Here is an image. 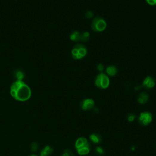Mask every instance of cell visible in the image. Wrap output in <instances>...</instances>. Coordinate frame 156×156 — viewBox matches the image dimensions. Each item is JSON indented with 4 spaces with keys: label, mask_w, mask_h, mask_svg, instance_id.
Here are the masks:
<instances>
[{
    "label": "cell",
    "mask_w": 156,
    "mask_h": 156,
    "mask_svg": "<svg viewBox=\"0 0 156 156\" xmlns=\"http://www.w3.org/2000/svg\"><path fill=\"white\" fill-rule=\"evenodd\" d=\"M10 94L14 99L24 102L31 98L32 91L29 86L23 81H15L10 85Z\"/></svg>",
    "instance_id": "cell-1"
},
{
    "label": "cell",
    "mask_w": 156,
    "mask_h": 156,
    "mask_svg": "<svg viewBox=\"0 0 156 156\" xmlns=\"http://www.w3.org/2000/svg\"><path fill=\"white\" fill-rule=\"evenodd\" d=\"M75 148L78 154L81 155H87L90 153L91 149L90 143L86 138L80 137L76 141Z\"/></svg>",
    "instance_id": "cell-2"
},
{
    "label": "cell",
    "mask_w": 156,
    "mask_h": 156,
    "mask_svg": "<svg viewBox=\"0 0 156 156\" xmlns=\"http://www.w3.org/2000/svg\"><path fill=\"white\" fill-rule=\"evenodd\" d=\"M87 48L82 43L75 45L71 49V57L74 60H81L85 57L87 54Z\"/></svg>",
    "instance_id": "cell-3"
},
{
    "label": "cell",
    "mask_w": 156,
    "mask_h": 156,
    "mask_svg": "<svg viewBox=\"0 0 156 156\" xmlns=\"http://www.w3.org/2000/svg\"><path fill=\"white\" fill-rule=\"evenodd\" d=\"M110 83V77L104 73H99L95 79V85L101 89L107 88Z\"/></svg>",
    "instance_id": "cell-4"
},
{
    "label": "cell",
    "mask_w": 156,
    "mask_h": 156,
    "mask_svg": "<svg viewBox=\"0 0 156 156\" xmlns=\"http://www.w3.org/2000/svg\"><path fill=\"white\" fill-rule=\"evenodd\" d=\"M107 26V24L105 19L101 17H95L91 23L92 29L96 32H101L105 31Z\"/></svg>",
    "instance_id": "cell-5"
},
{
    "label": "cell",
    "mask_w": 156,
    "mask_h": 156,
    "mask_svg": "<svg viewBox=\"0 0 156 156\" xmlns=\"http://www.w3.org/2000/svg\"><path fill=\"white\" fill-rule=\"evenodd\" d=\"M138 120L141 125L144 126H148L152 121V115L149 112H143L139 115Z\"/></svg>",
    "instance_id": "cell-6"
},
{
    "label": "cell",
    "mask_w": 156,
    "mask_h": 156,
    "mask_svg": "<svg viewBox=\"0 0 156 156\" xmlns=\"http://www.w3.org/2000/svg\"><path fill=\"white\" fill-rule=\"evenodd\" d=\"M95 102L93 99L86 98L83 99L81 102V107L84 110H90L95 107Z\"/></svg>",
    "instance_id": "cell-7"
},
{
    "label": "cell",
    "mask_w": 156,
    "mask_h": 156,
    "mask_svg": "<svg viewBox=\"0 0 156 156\" xmlns=\"http://www.w3.org/2000/svg\"><path fill=\"white\" fill-rule=\"evenodd\" d=\"M155 81L154 78L151 76H146L142 82V87L148 90L154 88L155 87Z\"/></svg>",
    "instance_id": "cell-8"
},
{
    "label": "cell",
    "mask_w": 156,
    "mask_h": 156,
    "mask_svg": "<svg viewBox=\"0 0 156 156\" xmlns=\"http://www.w3.org/2000/svg\"><path fill=\"white\" fill-rule=\"evenodd\" d=\"M118 68L115 65H109L106 68V74L110 77H113L116 76L118 73Z\"/></svg>",
    "instance_id": "cell-9"
},
{
    "label": "cell",
    "mask_w": 156,
    "mask_h": 156,
    "mask_svg": "<svg viewBox=\"0 0 156 156\" xmlns=\"http://www.w3.org/2000/svg\"><path fill=\"white\" fill-rule=\"evenodd\" d=\"M13 77L16 81H23L25 78V73L21 69H17L13 73Z\"/></svg>",
    "instance_id": "cell-10"
},
{
    "label": "cell",
    "mask_w": 156,
    "mask_h": 156,
    "mask_svg": "<svg viewBox=\"0 0 156 156\" xmlns=\"http://www.w3.org/2000/svg\"><path fill=\"white\" fill-rule=\"evenodd\" d=\"M148 99L149 96L148 93L145 92H142L139 94L137 101L140 104H146L148 102Z\"/></svg>",
    "instance_id": "cell-11"
},
{
    "label": "cell",
    "mask_w": 156,
    "mask_h": 156,
    "mask_svg": "<svg viewBox=\"0 0 156 156\" xmlns=\"http://www.w3.org/2000/svg\"><path fill=\"white\" fill-rule=\"evenodd\" d=\"M89 138H90V141L95 144H99L102 141L101 137L100 136V135L96 134V133H93V134H91Z\"/></svg>",
    "instance_id": "cell-12"
},
{
    "label": "cell",
    "mask_w": 156,
    "mask_h": 156,
    "mask_svg": "<svg viewBox=\"0 0 156 156\" xmlns=\"http://www.w3.org/2000/svg\"><path fill=\"white\" fill-rule=\"evenodd\" d=\"M80 35L81 32L77 31H74L71 33L70 35V39L74 42H78L80 41Z\"/></svg>",
    "instance_id": "cell-13"
},
{
    "label": "cell",
    "mask_w": 156,
    "mask_h": 156,
    "mask_svg": "<svg viewBox=\"0 0 156 156\" xmlns=\"http://www.w3.org/2000/svg\"><path fill=\"white\" fill-rule=\"evenodd\" d=\"M53 152V149L49 146H46L40 152V156H48Z\"/></svg>",
    "instance_id": "cell-14"
},
{
    "label": "cell",
    "mask_w": 156,
    "mask_h": 156,
    "mask_svg": "<svg viewBox=\"0 0 156 156\" xmlns=\"http://www.w3.org/2000/svg\"><path fill=\"white\" fill-rule=\"evenodd\" d=\"M90 34L89 32L85 31L83 32H81V35H80L81 42L83 43L87 42L90 40Z\"/></svg>",
    "instance_id": "cell-15"
},
{
    "label": "cell",
    "mask_w": 156,
    "mask_h": 156,
    "mask_svg": "<svg viewBox=\"0 0 156 156\" xmlns=\"http://www.w3.org/2000/svg\"><path fill=\"white\" fill-rule=\"evenodd\" d=\"M95 151L96 154L99 155H102L104 154H105V151L104 150V149L101 146H97L95 148Z\"/></svg>",
    "instance_id": "cell-16"
},
{
    "label": "cell",
    "mask_w": 156,
    "mask_h": 156,
    "mask_svg": "<svg viewBox=\"0 0 156 156\" xmlns=\"http://www.w3.org/2000/svg\"><path fill=\"white\" fill-rule=\"evenodd\" d=\"M85 16L86 18H87V19H92L93 17L94 14H93V13L92 11L88 10L85 12Z\"/></svg>",
    "instance_id": "cell-17"
},
{
    "label": "cell",
    "mask_w": 156,
    "mask_h": 156,
    "mask_svg": "<svg viewBox=\"0 0 156 156\" xmlns=\"http://www.w3.org/2000/svg\"><path fill=\"white\" fill-rule=\"evenodd\" d=\"M38 148V145L35 142L32 143L31 145V149L32 152H36Z\"/></svg>",
    "instance_id": "cell-18"
},
{
    "label": "cell",
    "mask_w": 156,
    "mask_h": 156,
    "mask_svg": "<svg viewBox=\"0 0 156 156\" xmlns=\"http://www.w3.org/2000/svg\"><path fill=\"white\" fill-rule=\"evenodd\" d=\"M127 119L128 121L132 122L135 119V115L134 114H132V113H130V114L128 115V116L127 117Z\"/></svg>",
    "instance_id": "cell-19"
},
{
    "label": "cell",
    "mask_w": 156,
    "mask_h": 156,
    "mask_svg": "<svg viewBox=\"0 0 156 156\" xmlns=\"http://www.w3.org/2000/svg\"><path fill=\"white\" fill-rule=\"evenodd\" d=\"M96 69H97V70L99 73H103V71H104V70L105 68H104V66L103 64L99 63L97 65V67H96Z\"/></svg>",
    "instance_id": "cell-20"
},
{
    "label": "cell",
    "mask_w": 156,
    "mask_h": 156,
    "mask_svg": "<svg viewBox=\"0 0 156 156\" xmlns=\"http://www.w3.org/2000/svg\"><path fill=\"white\" fill-rule=\"evenodd\" d=\"M62 156H74V155L70 150L67 149V150L64 151V152L62 154Z\"/></svg>",
    "instance_id": "cell-21"
},
{
    "label": "cell",
    "mask_w": 156,
    "mask_h": 156,
    "mask_svg": "<svg viewBox=\"0 0 156 156\" xmlns=\"http://www.w3.org/2000/svg\"><path fill=\"white\" fill-rule=\"evenodd\" d=\"M145 1L150 6H156V0H145Z\"/></svg>",
    "instance_id": "cell-22"
},
{
    "label": "cell",
    "mask_w": 156,
    "mask_h": 156,
    "mask_svg": "<svg viewBox=\"0 0 156 156\" xmlns=\"http://www.w3.org/2000/svg\"><path fill=\"white\" fill-rule=\"evenodd\" d=\"M132 149V151H134V150L135 149V147H134V146H133V147L132 148V149Z\"/></svg>",
    "instance_id": "cell-23"
},
{
    "label": "cell",
    "mask_w": 156,
    "mask_h": 156,
    "mask_svg": "<svg viewBox=\"0 0 156 156\" xmlns=\"http://www.w3.org/2000/svg\"><path fill=\"white\" fill-rule=\"evenodd\" d=\"M31 156H37V155H34V154H33V155H31Z\"/></svg>",
    "instance_id": "cell-24"
}]
</instances>
